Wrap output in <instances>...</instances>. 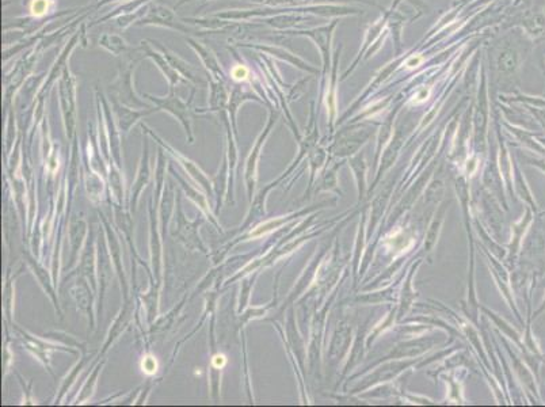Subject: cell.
<instances>
[{"label": "cell", "mask_w": 545, "mask_h": 407, "mask_svg": "<svg viewBox=\"0 0 545 407\" xmlns=\"http://www.w3.org/2000/svg\"><path fill=\"white\" fill-rule=\"evenodd\" d=\"M156 368H158V364H156L155 358H152V357H147V358H144L143 369L145 371V372H147V373H155L156 372Z\"/></svg>", "instance_id": "7a4b0ae2"}, {"label": "cell", "mask_w": 545, "mask_h": 407, "mask_svg": "<svg viewBox=\"0 0 545 407\" xmlns=\"http://www.w3.org/2000/svg\"><path fill=\"white\" fill-rule=\"evenodd\" d=\"M224 362H225L224 356H216V357H214V360H213V364L216 365L217 368H219V367H223V365H224Z\"/></svg>", "instance_id": "5b68a950"}, {"label": "cell", "mask_w": 545, "mask_h": 407, "mask_svg": "<svg viewBox=\"0 0 545 407\" xmlns=\"http://www.w3.org/2000/svg\"><path fill=\"white\" fill-rule=\"evenodd\" d=\"M284 220L282 219H278V220H271V221H267V223H265V224L259 225L258 228L254 231V232L251 233L252 237H259V235H265V233L267 232H270V231H273V229H275L277 227H279V225L282 224Z\"/></svg>", "instance_id": "6da1fadb"}, {"label": "cell", "mask_w": 545, "mask_h": 407, "mask_svg": "<svg viewBox=\"0 0 545 407\" xmlns=\"http://www.w3.org/2000/svg\"><path fill=\"white\" fill-rule=\"evenodd\" d=\"M247 74H248V71L242 66L236 67V68H233V71H232L233 78L237 79V80H240V79H246Z\"/></svg>", "instance_id": "3957f363"}, {"label": "cell", "mask_w": 545, "mask_h": 407, "mask_svg": "<svg viewBox=\"0 0 545 407\" xmlns=\"http://www.w3.org/2000/svg\"><path fill=\"white\" fill-rule=\"evenodd\" d=\"M422 61V57H419V56H417V57H411L408 61L406 62V66L407 67H410V68H412V67H418L419 66V62Z\"/></svg>", "instance_id": "277c9868"}]
</instances>
